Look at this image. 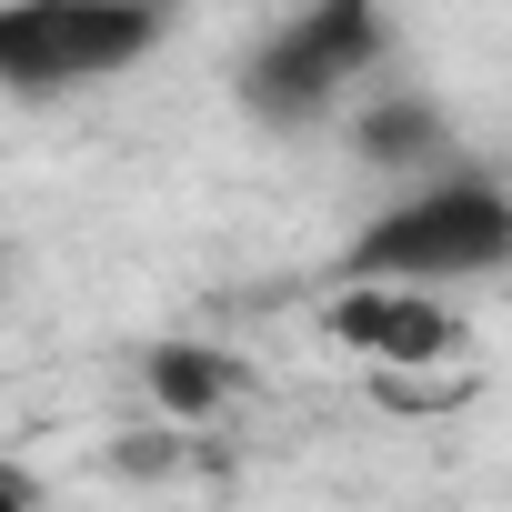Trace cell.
I'll return each mask as SVG.
<instances>
[{"label": "cell", "mask_w": 512, "mask_h": 512, "mask_svg": "<svg viewBox=\"0 0 512 512\" xmlns=\"http://www.w3.org/2000/svg\"><path fill=\"white\" fill-rule=\"evenodd\" d=\"M332 272L342 282H422V292L512 272V181L482 161H432V171L392 181V201L342 241Z\"/></svg>", "instance_id": "1"}, {"label": "cell", "mask_w": 512, "mask_h": 512, "mask_svg": "<svg viewBox=\"0 0 512 512\" xmlns=\"http://www.w3.org/2000/svg\"><path fill=\"white\" fill-rule=\"evenodd\" d=\"M171 41V0H0V91L71 101Z\"/></svg>", "instance_id": "2"}, {"label": "cell", "mask_w": 512, "mask_h": 512, "mask_svg": "<svg viewBox=\"0 0 512 512\" xmlns=\"http://www.w3.org/2000/svg\"><path fill=\"white\" fill-rule=\"evenodd\" d=\"M382 0H302V11H282L262 41L241 51L231 91L241 111L262 121V131H302L322 111H342L372 71H382Z\"/></svg>", "instance_id": "3"}, {"label": "cell", "mask_w": 512, "mask_h": 512, "mask_svg": "<svg viewBox=\"0 0 512 512\" xmlns=\"http://www.w3.org/2000/svg\"><path fill=\"white\" fill-rule=\"evenodd\" d=\"M322 332L342 352H372V362H442L452 352V302L422 292V282H342L322 302Z\"/></svg>", "instance_id": "4"}, {"label": "cell", "mask_w": 512, "mask_h": 512, "mask_svg": "<svg viewBox=\"0 0 512 512\" xmlns=\"http://www.w3.org/2000/svg\"><path fill=\"white\" fill-rule=\"evenodd\" d=\"M352 141H362V161H382V181H412V171L452 161V131H442V111H432L422 91H392V101H372V111L352 121Z\"/></svg>", "instance_id": "5"}, {"label": "cell", "mask_w": 512, "mask_h": 512, "mask_svg": "<svg viewBox=\"0 0 512 512\" xmlns=\"http://www.w3.org/2000/svg\"><path fill=\"white\" fill-rule=\"evenodd\" d=\"M141 382H151V402H171V412H221V392H231V362L221 352H201V342H161L151 362H141Z\"/></svg>", "instance_id": "6"}, {"label": "cell", "mask_w": 512, "mask_h": 512, "mask_svg": "<svg viewBox=\"0 0 512 512\" xmlns=\"http://www.w3.org/2000/svg\"><path fill=\"white\" fill-rule=\"evenodd\" d=\"M0 282H11V251H0Z\"/></svg>", "instance_id": "7"}]
</instances>
